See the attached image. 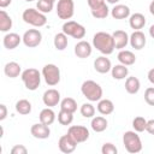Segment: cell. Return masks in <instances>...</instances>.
<instances>
[{"instance_id":"6da1fadb","label":"cell","mask_w":154,"mask_h":154,"mask_svg":"<svg viewBox=\"0 0 154 154\" xmlns=\"http://www.w3.org/2000/svg\"><path fill=\"white\" fill-rule=\"evenodd\" d=\"M93 47L96 48L103 55L112 54L113 51L116 49L112 34H108L106 31H97L93 36Z\"/></svg>"},{"instance_id":"7a4b0ae2","label":"cell","mask_w":154,"mask_h":154,"mask_svg":"<svg viewBox=\"0 0 154 154\" xmlns=\"http://www.w3.org/2000/svg\"><path fill=\"white\" fill-rule=\"evenodd\" d=\"M81 91H82L83 96L87 100L91 101V102L99 101L102 97V88H101V85L99 83H96L95 81H91V79L84 81L82 83Z\"/></svg>"},{"instance_id":"3957f363","label":"cell","mask_w":154,"mask_h":154,"mask_svg":"<svg viewBox=\"0 0 154 154\" xmlns=\"http://www.w3.org/2000/svg\"><path fill=\"white\" fill-rule=\"evenodd\" d=\"M20 77H22V81H23V83L28 90L34 91L41 84V73L38 72L37 69L29 67L22 72Z\"/></svg>"},{"instance_id":"277c9868","label":"cell","mask_w":154,"mask_h":154,"mask_svg":"<svg viewBox=\"0 0 154 154\" xmlns=\"http://www.w3.org/2000/svg\"><path fill=\"white\" fill-rule=\"evenodd\" d=\"M22 18L26 24H30V25L36 26V28H41V26L47 24V17L45 16V13H42L35 8L24 10Z\"/></svg>"},{"instance_id":"5b68a950","label":"cell","mask_w":154,"mask_h":154,"mask_svg":"<svg viewBox=\"0 0 154 154\" xmlns=\"http://www.w3.org/2000/svg\"><path fill=\"white\" fill-rule=\"evenodd\" d=\"M123 144L126 152L135 154L142 150V141L136 131H125L123 134Z\"/></svg>"},{"instance_id":"8992f818","label":"cell","mask_w":154,"mask_h":154,"mask_svg":"<svg viewBox=\"0 0 154 154\" xmlns=\"http://www.w3.org/2000/svg\"><path fill=\"white\" fill-rule=\"evenodd\" d=\"M42 76L49 87H54L60 82V70L54 64L45 65L42 69Z\"/></svg>"},{"instance_id":"52a82bcc","label":"cell","mask_w":154,"mask_h":154,"mask_svg":"<svg viewBox=\"0 0 154 154\" xmlns=\"http://www.w3.org/2000/svg\"><path fill=\"white\" fill-rule=\"evenodd\" d=\"M88 6L90 7V12L91 16L96 19H105L108 13H109V8L106 5L105 0H87Z\"/></svg>"},{"instance_id":"ba28073f","label":"cell","mask_w":154,"mask_h":154,"mask_svg":"<svg viewBox=\"0 0 154 154\" xmlns=\"http://www.w3.org/2000/svg\"><path fill=\"white\" fill-rule=\"evenodd\" d=\"M61 29H63L64 34H66L67 36H71L73 38H78L79 40V38H83L85 36V28L82 24H79V23H77L75 20L65 22L63 24Z\"/></svg>"},{"instance_id":"9c48e42d","label":"cell","mask_w":154,"mask_h":154,"mask_svg":"<svg viewBox=\"0 0 154 154\" xmlns=\"http://www.w3.org/2000/svg\"><path fill=\"white\" fill-rule=\"evenodd\" d=\"M75 13L73 0H59L57 4V14L60 19H70Z\"/></svg>"},{"instance_id":"30bf717a","label":"cell","mask_w":154,"mask_h":154,"mask_svg":"<svg viewBox=\"0 0 154 154\" xmlns=\"http://www.w3.org/2000/svg\"><path fill=\"white\" fill-rule=\"evenodd\" d=\"M42 41V34L37 29H29L23 35V43L29 48L37 47Z\"/></svg>"},{"instance_id":"8fae6325","label":"cell","mask_w":154,"mask_h":154,"mask_svg":"<svg viewBox=\"0 0 154 154\" xmlns=\"http://www.w3.org/2000/svg\"><path fill=\"white\" fill-rule=\"evenodd\" d=\"M67 134L77 143H83L89 138V130L83 125H71L67 130Z\"/></svg>"},{"instance_id":"7c38bea8","label":"cell","mask_w":154,"mask_h":154,"mask_svg":"<svg viewBox=\"0 0 154 154\" xmlns=\"http://www.w3.org/2000/svg\"><path fill=\"white\" fill-rule=\"evenodd\" d=\"M77 144H78V143H77L69 134L63 135V136L59 138V141H58V147H59L60 152H63V153H65V154H70V153L75 152Z\"/></svg>"},{"instance_id":"4fadbf2b","label":"cell","mask_w":154,"mask_h":154,"mask_svg":"<svg viewBox=\"0 0 154 154\" xmlns=\"http://www.w3.org/2000/svg\"><path fill=\"white\" fill-rule=\"evenodd\" d=\"M129 43L130 46L136 49V51H140L142 48H144L146 43H147V38H146V35L141 31V30H135L130 36H129Z\"/></svg>"},{"instance_id":"5bb4252c","label":"cell","mask_w":154,"mask_h":154,"mask_svg":"<svg viewBox=\"0 0 154 154\" xmlns=\"http://www.w3.org/2000/svg\"><path fill=\"white\" fill-rule=\"evenodd\" d=\"M42 101L47 107H54L60 102V93L54 89H47L42 95Z\"/></svg>"},{"instance_id":"9a60e30c","label":"cell","mask_w":154,"mask_h":154,"mask_svg":"<svg viewBox=\"0 0 154 154\" xmlns=\"http://www.w3.org/2000/svg\"><path fill=\"white\" fill-rule=\"evenodd\" d=\"M30 132H31V135L35 138L46 140L51 135V129H49V125H46V124H43V123L40 122V123H36V124H34L31 126Z\"/></svg>"},{"instance_id":"2e32d148","label":"cell","mask_w":154,"mask_h":154,"mask_svg":"<svg viewBox=\"0 0 154 154\" xmlns=\"http://www.w3.org/2000/svg\"><path fill=\"white\" fill-rule=\"evenodd\" d=\"M91 52H93V48H91V45L88 41L81 40L75 46V54L77 55V58L85 59V58L90 57Z\"/></svg>"},{"instance_id":"e0dca14e","label":"cell","mask_w":154,"mask_h":154,"mask_svg":"<svg viewBox=\"0 0 154 154\" xmlns=\"http://www.w3.org/2000/svg\"><path fill=\"white\" fill-rule=\"evenodd\" d=\"M94 69L96 72L99 73H107L111 71L112 69V64H111V60L108 58H106V55H101V57H97L95 60H94Z\"/></svg>"},{"instance_id":"ac0fdd59","label":"cell","mask_w":154,"mask_h":154,"mask_svg":"<svg viewBox=\"0 0 154 154\" xmlns=\"http://www.w3.org/2000/svg\"><path fill=\"white\" fill-rule=\"evenodd\" d=\"M20 41H23V37H20L18 34L16 32H8L2 38V45L6 49H14L18 47V45L20 43Z\"/></svg>"},{"instance_id":"d6986e66","label":"cell","mask_w":154,"mask_h":154,"mask_svg":"<svg viewBox=\"0 0 154 154\" xmlns=\"http://www.w3.org/2000/svg\"><path fill=\"white\" fill-rule=\"evenodd\" d=\"M112 36H113V40H114L116 49H123L129 43V35L124 30H116L112 34Z\"/></svg>"},{"instance_id":"ffe728a7","label":"cell","mask_w":154,"mask_h":154,"mask_svg":"<svg viewBox=\"0 0 154 154\" xmlns=\"http://www.w3.org/2000/svg\"><path fill=\"white\" fill-rule=\"evenodd\" d=\"M111 16L114 19H125L128 17H130V8L126 5H114V7L111 10Z\"/></svg>"},{"instance_id":"44dd1931","label":"cell","mask_w":154,"mask_h":154,"mask_svg":"<svg viewBox=\"0 0 154 154\" xmlns=\"http://www.w3.org/2000/svg\"><path fill=\"white\" fill-rule=\"evenodd\" d=\"M129 25L134 30H141L146 25V17H144V14H142L140 12L131 14L130 18H129Z\"/></svg>"},{"instance_id":"7402d4cb","label":"cell","mask_w":154,"mask_h":154,"mask_svg":"<svg viewBox=\"0 0 154 154\" xmlns=\"http://www.w3.org/2000/svg\"><path fill=\"white\" fill-rule=\"evenodd\" d=\"M4 72H5V75H6L7 77H10V78H16V77H18L19 75H22V67H20V65H19L18 63H16V61H10V63H7V64L5 65Z\"/></svg>"},{"instance_id":"603a6c76","label":"cell","mask_w":154,"mask_h":154,"mask_svg":"<svg viewBox=\"0 0 154 154\" xmlns=\"http://www.w3.org/2000/svg\"><path fill=\"white\" fill-rule=\"evenodd\" d=\"M117 58H118V60H119L120 64L126 65V66L134 65L135 61H136L135 54L131 51H126V49H120V52L118 53V57Z\"/></svg>"},{"instance_id":"cb8c5ba5","label":"cell","mask_w":154,"mask_h":154,"mask_svg":"<svg viewBox=\"0 0 154 154\" xmlns=\"http://www.w3.org/2000/svg\"><path fill=\"white\" fill-rule=\"evenodd\" d=\"M90 126L91 129L95 131V132H102L107 129L108 126V122L105 117L102 116H97V117H93L91 119V123H90Z\"/></svg>"},{"instance_id":"d4e9b609","label":"cell","mask_w":154,"mask_h":154,"mask_svg":"<svg viewBox=\"0 0 154 154\" xmlns=\"http://www.w3.org/2000/svg\"><path fill=\"white\" fill-rule=\"evenodd\" d=\"M97 111L99 113H101L102 116H108L111 113H113L114 111V105L111 100L108 99H101L97 101Z\"/></svg>"},{"instance_id":"484cf974","label":"cell","mask_w":154,"mask_h":154,"mask_svg":"<svg viewBox=\"0 0 154 154\" xmlns=\"http://www.w3.org/2000/svg\"><path fill=\"white\" fill-rule=\"evenodd\" d=\"M38 119L41 123H43L46 125H52L55 120V113L51 107H46L40 112Z\"/></svg>"},{"instance_id":"4316f807","label":"cell","mask_w":154,"mask_h":154,"mask_svg":"<svg viewBox=\"0 0 154 154\" xmlns=\"http://www.w3.org/2000/svg\"><path fill=\"white\" fill-rule=\"evenodd\" d=\"M111 73H112V77L114 79H124L125 77H128L129 75V69L126 67V65H123V64H117L114 66H112L111 69Z\"/></svg>"},{"instance_id":"83f0119b","label":"cell","mask_w":154,"mask_h":154,"mask_svg":"<svg viewBox=\"0 0 154 154\" xmlns=\"http://www.w3.org/2000/svg\"><path fill=\"white\" fill-rule=\"evenodd\" d=\"M141 88V83H140V79L135 76H131V77H126V81H125V90L129 93V94H137L138 90Z\"/></svg>"},{"instance_id":"f1b7e54d","label":"cell","mask_w":154,"mask_h":154,"mask_svg":"<svg viewBox=\"0 0 154 154\" xmlns=\"http://www.w3.org/2000/svg\"><path fill=\"white\" fill-rule=\"evenodd\" d=\"M11 28H12V18L6 11L1 10L0 11V31L7 32Z\"/></svg>"},{"instance_id":"f546056e","label":"cell","mask_w":154,"mask_h":154,"mask_svg":"<svg viewBox=\"0 0 154 154\" xmlns=\"http://www.w3.org/2000/svg\"><path fill=\"white\" fill-rule=\"evenodd\" d=\"M54 47L55 49L58 51H64L66 47H67V35L64 34L63 31L61 32H58L55 36H54Z\"/></svg>"},{"instance_id":"4dcf8cb0","label":"cell","mask_w":154,"mask_h":154,"mask_svg":"<svg viewBox=\"0 0 154 154\" xmlns=\"http://www.w3.org/2000/svg\"><path fill=\"white\" fill-rule=\"evenodd\" d=\"M16 111L19 113V114H23V116H26L31 112V103L30 101H28L26 99H20L16 102Z\"/></svg>"},{"instance_id":"1f68e13d","label":"cell","mask_w":154,"mask_h":154,"mask_svg":"<svg viewBox=\"0 0 154 154\" xmlns=\"http://www.w3.org/2000/svg\"><path fill=\"white\" fill-rule=\"evenodd\" d=\"M60 109H64V111L75 113L77 111V102H76V100L72 99V97H65V99H63L60 101Z\"/></svg>"},{"instance_id":"d6a6232c","label":"cell","mask_w":154,"mask_h":154,"mask_svg":"<svg viewBox=\"0 0 154 154\" xmlns=\"http://www.w3.org/2000/svg\"><path fill=\"white\" fill-rule=\"evenodd\" d=\"M73 120V113L60 109V112L58 113V122L61 125H70Z\"/></svg>"},{"instance_id":"836d02e7","label":"cell","mask_w":154,"mask_h":154,"mask_svg":"<svg viewBox=\"0 0 154 154\" xmlns=\"http://www.w3.org/2000/svg\"><path fill=\"white\" fill-rule=\"evenodd\" d=\"M81 114L84 117V118H93L95 116V107L89 103V102H85L81 106V109H79Z\"/></svg>"},{"instance_id":"e575fe53","label":"cell","mask_w":154,"mask_h":154,"mask_svg":"<svg viewBox=\"0 0 154 154\" xmlns=\"http://www.w3.org/2000/svg\"><path fill=\"white\" fill-rule=\"evenodd\" d=\"M146 125H147V120L143 117H136L132 120V128L136 132H143L146 130Z\"/></svg>"},{"instance_id":"d590c367","label":"cell","mask_w":154,"mask_h":154,"mask_svg":"<svg viewBox=\"0 0 154 154\" xmlns=\"http://www.w3.org/2000/svg\"><path fill=\"white\" fill-rule=\"evenodd\" d=\"M53 4L54 2H51L48 0H37L36 2V7L40 12L42 13H49L52 10H53Z\"/></svg>"},{"instance_id":"8d00e7d4","label":"cell","mask_w":154,"mask_h":154,"mask_svg":"<svg viewBox=\"0 0 154 154\" xmlns=\"http://www.w3.org/2000/svg\"><path fill=\"white\" fill-rule=\"evenodd\" d=\"M117 152H118L117 147L111 142L103 143L102 147H101V153L102 154H117Z\"/></svg>"},{"instance_id":"74e56055","label":"cell","mask_w":154,"mask_h":154,"mask_svg":"<svg viewBox=\"0 0 154 154\" xmlns=\"http://www.w3.org/2000/svg\"><path fill=\"white\" fill-rule=\"evenodd\" d=\"M144 101L149 106H154V87H149L144 91Z\"/></svg>"},{"instance_id":"f35d334b","label":"cell","mask_w":154,"mask_h":154,"mask_svg":"<svg viewBox=\"0 0 154 154\" xmlns=\"http://www.w3.org/2000/svg\"><path fill=\"white\" fill-rule=\"evenodd\" d=\"M26 153H28V149L23 144H16L11 149V154H26Z\"/></svg>"},{"instance_id":"ab89813d","label":"cell","mask_w":154,"mask_h":154,"mask_svg":"<svg viewBox=\"0 0 154 154\" xmlns=\"http://www.w3.org/2000/svg\"><path fill=\"white\" fill-rule=\"evenodd\" d=\"M146 131L150 135L154 136V119L147 120V125H146Z\"/></svg>"},{"instance_id":"60d3db41","label":"cell","mask_w":154,"mask_h":154,"mask_svg":"<svg viewBox=\"0 0 154 154\" xmlns=\"http://www.w3.org/2000/svg\"><path fill=\"white\" fill-rule=\"evenodd\" d=\"M7 117V107L6 105L1 103L0 105V120H4Z\"/></svg>"},{"instance_id":"b9f144b4","label":"cell","mask_w":154,"mask_h":154,"mask_svg":"<svg viewBox=\"0 0 154 154\" xmlns=\"http://www.w3.org/2000/svg\"><path fill=\"white\" fill-rule=\"evenodd\" d=\"M147 77H148V79H149V82L154 85V67L153 69H150L149 71H148V75H147Z\"/></svg>"},{"instance_id":"7bdbcfd3","label":"cell","mask_w":154,"mask_h":154,"mask_svg":"<svg viewBox=\"0 0 154 154\" xmlns=\"http://www.w3.org/2000/svg\"><path fill=\"white\" fill-rule=\"evenodd\" d=\"M11 2H12V0H0V7L1 8H5L8 5H11Z\"/></svg>"},{"instance_id":"ee69618b","label":"cell","mask_w":154,"mask_h":154,"mask_svg":"<svg viewBox=\"0 0 154 154\" xmlns=\"http://www.w3.org/2000/svg\"><path fill=\"white\" fill-rule=\"evenodd\" d=\"M149 12H150V13L154 16V0H153V1L149 4Z\"/></svg>"},{"instance_id":"f6af8a7d","label":"cell","mask_w":154,"mask_h":154,"mask_svg":"<svg viewBox=\"0 0 154 154\" xmlns=\"http://www.w3.org/2000/svg\"><path fill=\"white\" fill-rule=\"evenodd\" d=\"M149 35L152 38H154V24L150 25V28H149Z\"/></svg>"},{"instance_id":"bcb514c9","label":"cell","mask_w":154,"mask_h":154,"mask_svg":"<svg viewBox=\"0 0 154 154\" xmlns=\"http://www.w3.org/2000/svg\"><path fill=\"white\" fill-rule=\"evenodd\" d=\"M106 1H107L108 4H113V5H116V4H117L119 0H106Z\"/></svg>"},{"instance_id":"7dc6e473","label":"cell","mask_w":154,"mask_h":154,"mask_svg":"<svg viewBox=\"0 0 154 154\" xmlns=\"http://www.w3.org/2000/svg\"><path fill=\"white\" fill-rule=\"evenodd\" d=\"M48 1H51V2H54V1H55V0H48Z\"/></svg>"},{"instance_id":"c3c4849f","label":"cell","mask_w":154,"mask_h":154,"mask_svg":"<svg viewBox=\"0 0 154 154\" xmlns=\"http://www.w3.org/2000/svg\"><path fill=\"white\" fill-rule=\"evenodd\" d=\"M25 1H29L30 2V1H34V0H25Z\"/></svg>"},{"instance_id":"681fc988","label":"cell","mask_w":154,"mask_h":154,"mask_svg":"<svg viewBox=\"0 0 154 154\" xmlns=\"http://www.w3.org/2000/svg\"><path fill=\"white\" fill-rule=\"evenodd\" d=\"M24 1H25V0H24Z\"/></svg>"}]
</instances>
